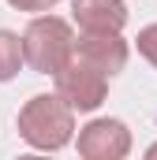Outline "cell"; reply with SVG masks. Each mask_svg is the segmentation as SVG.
Masks as SVG:
<instances>
[{"instance_id": "1", "label": "cell", "mask_w": 157, "mask_h": 160, "mask_svg": "<svg viewBox=\"0 0 157 160\" xmlns=\"http://www.w3.org/2000/svg\"><path fill=\"white\" fill-rule=\"evenodd\" d=\"M71 130H75V119H71V108L60 101V97H30L26 108L19 112V134L26 145L34 149H45V153H56L71 142Z\"/></svg>"}, {"instance_id": "2", "label": "cell", "mask_w": 157, "mask_h": 160, "mask_svg": "<svg viewBox=\"0 0 157 160\" xmlns=\"http://www.w3.org/2000/svg\"><path fill=\"white\" fill-rule=\"evenodd\" d=\"M75 56V34L64 19L56 15H41L26 26L23 34V60L38 71V75H56L68 60Z\"/></svg>"}, {"instance_id": "3", "label": "cell", "mask_w": 157, "mask_h": 160, "mask_svg": "<svg viewBox=\"0 0 157 160\" xmlns=\"http://www.w3.org/2000/svg\"><path fill=\"white\" fill-rule=\"evenodd\" d=\"M56 97L71 108V112H94L101 101H105V89H109V75H101L97 67H90L86 60L71 56L56 75Z\"/></svg>"}, {"instance_id": "4", "label": "cell", "mask_w": 157, "mask_h": 160, "mask_svg": "<svg viewBox=\"0 0 157 160\" xmlns=\"http://www.w3.org/2000/svg\"><path fill=\"white\" fill-rule=\"evenodd\" d=\"M78 153L86 160H123L131 153V134L120 119H94L78 134Z\"/></svg>"}, {"instance_id": "5", "label": "cell", "mask_w": 157, "mask_h": 160, "mask_svg": "<svg viewBox=\"0 0 157 160\" xmlns=\"http://www.w3.org/2000/svg\"><path fill=\"white\" fill-rule=\"evenodd\" d=\"M75 56L112 78L127 63V41L120 34H82V41H75Z\"/></svg>"}, {"instance_id": "6", "label": "cell", "mask_w": 157, "mask_h": 160, "mask_svg": "<svg viewBox=\"0 0 157 160\" xmlns=\"http://www.w3.org/2000/svg\"><path fill=\"white\" fill-rule=\"evenodd\" d=\"M71 11L86 34H120L127 22V8L120 0H71Z\"/></svg>"}, {"instance_id": "7", "label": "cell", "mask_w": 157, "mask_h": 160, "mask_svg": "<svg viewBox=\"0 0 157 160\" xmlns=\"http://www.w3.org/2000/svg\"><path fill=\"white\" fill-rule=\"evenodd\" d=\"M23 67V38L11 30H0V82L15 78Z\"/></svg>"}, {"instance_id": "8", "label": "cell", "mask_w": 157, "mask_h": 160, "mask_svg": "<svg viewBox=\"0 0 157 160\" xmlns=\"http://www.w3.org/2000/svg\"><path fill=\"white\" fill-rule=\"evenodd\" d=\"M135 41H138V52L157 67V22H154V26H146V30H138V38H135Z\"/></svg>"}, {"instance_id": "9", "label": "cell", "mask_w": 157, "mask_h": 160, "mask_svg": "<svg viewBox=\"0 0 157 160\" xmlns=\"http://www.w3.org/2000/svg\"><path fill=\"white\" fill-rule=\"evenodd\" d=\"M11 8H19V11H49L52 4H60V0H8Z\"/></svg>"}, {"instance_id": "10", "label": "cell", "mask_w": 157, "mask_h": 160, "mask_svg": "<svg viewBox=\"0 0 157 160\" xmlns=\"http://www.w3.org/2000/svg\"><path fill=\"white\" fill-rule=\"evenodd\" d=\"M150 157H157V145H154V149H150Z\"/></svg>"}]
</instances>
